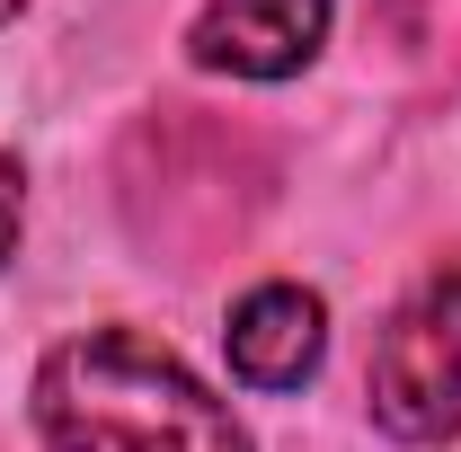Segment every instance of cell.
<instances>
[{
	"label": "cell",
	"mask_w": 461,
	"mask_h": 452,
	"mask_svg": "<svg viewBox=\"0 0 461 452\" xmlns=\"http://www.w3.org/2000/svg\"><path fill=\"white\" fill-rule=\"evenodd\" d=\"M36 426L54 452H249L240 417L133 329H89L45 355Z\"/></svg>",
	"instance_id": "cell-1"
},
{
	"label": "cell",
	"mask_w": 461,
	"mask_h": 452,
	"mask_svg": "<svg viewBox=\"0 0 461 452\" xmlns=\"http://www.w3.org/2000/svg\"><path fill=\"white\" fill-rule=\"evenodd\" d=\"M373 417L400 444H444L461 426V258L426 267L373 346Z\"/></svg>",
	"instance_id": "cell-2"
},
{
	"label": "cell",
	"mask_w": 461,
	"mask_h": 452,
	"mask_svg": "<svg viewBox=\"0 0 461 452\" xmlns=\"http://www.w3.org/2000/svg\"><path fill=\"white\" fill-rule=\"evenodd\" d=\"M320 36H329V0H204L186 54L230 80H285L320 54Z\"/></svg>",
	"instance_id": "cell-3"
},
{
	"label": "cell",
	"mask_w": 461,
	"mask_h": 452,
	"mask_svg": "<svg viewBox=\"0 0 461 452\" xmlns=\"http://www.w3.org/2000/svg\"><path fill=\"white\" fill-rule=\"evenodd\" d=\"M230 373L258 382V391H293L320 373V346H329V311L311 284H258L240 311H230Z\"/></svg>",
	"instance_id": "cell-4"
},
{
	"label": "cell",
	"mask_w": 461,
	"mask_h": 452,
	"mask_svg": "<svg viewBox=\"0 0 461 452\" xmlns=\"http://www.w3.org/2000/svg\"><path fill=\"white\" fill-rule=\"evenodd\" d=\"M18 222H27V177L0 151V267H9V249H18Z\"/></svg>",
	"instance_id": "cell-5"
},
{
	"label": "cell",
	"mask_w": 461,
	"mask_h": 452,
	"mask_svg": "<svg viewBox=\"0 0 461 452\" xmlns=\"http://www.w3.org/2000/svg\"><path fill=\"white\" fill-rule=\"evenodd\" d=\"M18 9H27V0H0V18H18Z\"/></svg>",
	"instance_id": "cell-6"
}]
</instances>
